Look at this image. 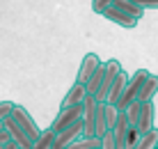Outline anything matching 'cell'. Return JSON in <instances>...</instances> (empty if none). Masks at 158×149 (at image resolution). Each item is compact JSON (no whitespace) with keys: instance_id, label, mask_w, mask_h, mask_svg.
<instances>
[{"instance_id":"2e32d148","label":"cell","mask_w":158,"mask_h":149,"mask_svg":"<svg viewBox=\"0 0 158 149\" xmlns=\"http://www.w3.org/2000/svg\"><path fill=\"white\" fill-rule=\"evenodd\" d=\"M103 71H106V67H101L94 71V74L89 76V78L85 80V90H87V94H92V96H96V92H99V85H101V78H103Z\"/></svg>"},{"instance_id":"7a4b0ae2","label":"cell","mask_w":158,"mask_h":149,"mask_svg":"<svg viewBox=\"0 0 158 149\" xmlns=\"http://www.w3.org/2000/svg\"><path fill=\"white\" fill-rule=\"evenodd\" d=\"M2 129L7 131L9 140H12V142H14V145L19 147V149H30V147H32V142H35V140H32V138H30V135L23 131V129H21L19 124L14 122V117H12V115L2 119Z\"/></svg>"},{"instance_id":"9a60e30c","label":"cell","mask_w":158,"mask_h":149,"mask_svg":"<svg viewBox=\"0 0 158 149\" xmlns=\"http://www.w3.org/2000/svg\"><path fill=\"white\" fill-rule=\"evenodd\" d=\"M158 147V129L154 126V129H149L147 133L140 135L138 145H135L133 149H156Z\"/></svg>"},{"instance_id":"52a82bcc","label":"cell","mask_w":158,"mask_h":149,"mask_svg":"<svg viewBox=\"0 0 158 149\" xmlns=\"http://www.w3.org/2000/svg\"><path fill=\"white\" fill-rule=\"evenodd\" d=\"M128 129H131V124H128V119H126V113H124V110H119L115 124H112V129H110L112 135H115L117 149H126V133H128Z\"/></svg>"},{"instance_id":"30bf717a","label":"cell","mask_w":158,"mask_h":149,"mask_svg":"<svg viewBox=\"0 0 158 149\" xmlns=\"http://www.w3.org/2000/svg\"><path fill=\"white\" fill-rule=\"evenodd\" d=\"M103 19H108V21H112V23H117V25H122V28H126V30H131V28H135L138 25V19H131L128 14H124V12H119L117 7H106L103 9Z\"/></svg>"},{"instance_id":"4fadbf2b","label":"cell","mask_w":158,"mask_h":149,"mask_svg":"<svg viewBox=\"0 0 158 149\" xmlns=\"http://www.w3.org/2000/svg\"><path fill=\"white\" fill-rule=\"evenodd\" d=\"M158 94V76L156 74H149L142 85V90H140V96L138 101L140 103H147V101H154V96Z\"/></svg>"},{"instance_id":"8fae6325","label":"cell","mask_w":158,"mask_h":149,"mask_svg":"<svg viewBox=\"0 0 158 149\" xmlns=\"http://www.w3.org/2000/svg\"><path fill=\"white\" fill-rule=\"evenodd\" d=\"M126 83H128V74H126L124 69H119V71H117V78H115V83H112V87H110V92H108V96H106V103L117 106V101H119V96H122Z\"/></svg>"},{"instance_id":"cb8c5ba5","label":"cell","mask_w":158,"mask_h":149,"mask_svg":"<svg viewBox=\"0 0 158 149\" xmlns=\"http://www.w3.org/2000/svg\"><path fill=\"white\" fill-rule=\"evenodd\" d=\"M2 149H19V147H16V145H14V142H12V140H9V142H7V145H5Z\"/></svg>"},{"instance_id":"484cf974","label":"cell","mask_w":158,"mask_h":149,"mask_svg":"<svg viewBox=\"0 0 158 149\" xmlns=\"http://www.w3.org/2000/svg\"><path fill=\"white\" fill-rule=\"evenodd\" d=\"M2 147H5V145H0V149H2Z\"/></svg>"},{"instance_id":"ac0fdd59","label":"cell","mask_w":158,"mask_h":149,"mask_svg":"<svg viewBox=\"0 0 158 149\" xmlns=\"http://www.w3.org/2000/svg\"><path fill=\"white\" fill-rule=\"evenodd\" d=\"M140 108H142V103H140V101H133L126 110H124V113H126V119H128V124H131V126H135V124H138Z\"/></svg>"},{"instance_id":"d4e9b609","label":"cell","mask_w":158,"mask_h":149,"mask_svg":"<svg viewBox=\"0 0 158 149\" xmlns=\"http://www.w3.org/2000/svg\"><path fill=\"white\" fill-rule=\"evenodd\" d=\"M92 149H99V147H92Z\"/></svg>"},{"instance_id":"277c9868","label":"cell","mask_w":158,"mask_h":149,"mask_svg":"<svg viewBox=\"0 0 158 149\" xmlns=\"http://www.w3.org/2000/svg\"><path fill=\"white\" fill-rule=\"evenodd\" d=\"M80 115H83V103H76V106H67V108H60L57 117L53 119V124L48 126V129H51L53 133H57V131L67 129L69 124H73L76 119H80Z\"/></svg>"},{"instance_id":"5bb4252c","label":"cell","mask_w":158,"mask_h":149,"mask_svg":"<svg viewBox=\"0 0 158 149\" xmlns=\"http://www.w3.org/2000/svg\"><path fill=\"white\" fill-rule=\"evenodd\" d=\"M112 7H117L119 12L128 14L131 19H138V21L144 16V9H142V7H138L135 2H131V0H112Z\"/></svg>"},{"instance_id":"7402d4cb","label":"cell","mask_w":158,"mask_h":149,"mask_svg":"<svg viewBox=\"0 0 158 149\" xmlns=\"http://www.w3.org/2000/svg\"><path fill=\"white\" fill-rule=\"evenodd\" d=\"M14 106H16V103H12V101H0V122H2L5 117H9V115H12Z\"/></svg>"},{"instance_id":"44dd1931","label":"cell","mask_w":158,"mask_h":149,"mask_svg":"<svg viewBox=\"0 0 158 149\" xmlns=\"http://www.w3.org/2000/svg\"><path fill=\"white\" fill-rule=\"evenodd\" d=\"M112 0H92V12L94 14H103V9L110 7Z\"/></svg>"},{"instance_id":"5b68a950","label":"cell","mask_w":158,"mask_h":149,"mask_svg":"<svg viewBox=\"0 0 158 149\" xmlns=\"http://www.w3.org/2000/svg\"><path fill=\"white\" fill-rule=\"evenodd\" d=\"M12 117H14V122L21 126V129L28 133L32 140H37V138L41 135V129H39V124L35 122V117L25 110L23 106H14V110H12Z\"/></svg>"},{"instance_id":"e0dca14e","label":"cell","mask_w":158,"mask_h":149,"mask_svg":"<svg viewBox=\"0 0 158 149\" xmlns=\"http://www.w3.org/2000/svg\"><path fill=\"white\" fill-rule=\"evenodd\" d=\"M53 138H55V133H53L51 129L41 131V135L37 138L35 142H32V147H30V149H53Z\"/></svg>"},{"instance_id":"9c48e42d","label":"cell","mask_w":158,"mask_h":149,"mask_svg":"<svg viewBox=\"0 0 158 149\" xmlns=\"http://www.w3.org/2000/svg\"><path fill=\"white\" fill-rule=\"evenodd\" d=\"M154 117H156V106H154V101L142 103V108H140V115H138V124H135V129H138L140 133H147L149 129H154Z\"/></svg>"},{"instance_id":"6da1fadb","label":"cell","mask_w":158,"mask_h":149,"mask_svg":"<svg viewBox=\"0 0 158 149\" xmlns=\"http://www.w3.org/2000/svg\"><path fill=\"white\" fill-rule=\"evenodd\" d=\"M151 71L149 69H138L133 76H128V83H126V87H124V92H122V96H119V101H117V110H126L133 101H138V96H140V90H142V85H144V80H147V76H149Z\"/></svg>"},{"instance_id":"603a6c76","label":"cell","mask_w":158,"mask_h":149,"mask_svg":"<svg viewBox=\"0 0 158 149\" xmlns=\"http://www.w3.org/2000/svg\"><path fill=\"white\" fill-rule=\"evenodd\" d=\"M142 9H158V0H131Z\"/></svg>"},{"instance_id":"7c38bea8","label":"cell","mask_w":158,"mask_h":149,"mask_svg":"<svg viewBox=\"0 0 158 149\" xmlns=\"http://www.w3.org/2000/svg\"><path fill=\"white\" fill-rule=\"evenodd\" d=\"M87 96V90L83 83H73L71 87H69V92L64 94L62 103H60V108H67V106H76V103H83V99Z\"/></svg>"},{"instance_id":"3957f363","label":"cell","mask_w":158,"mask_h":149,"mask_svg":"<svg viewBox=\"0 0 158 149\" xmlns=\"http://www.w3.org/2000/svg\"><path fill=\"white\" fill-rule=\"evenodd\" d=\"M103 67H106V71H103V78H101L99 92H96V101H106V96H108V92H110V87H112V83H115L117 71L122 69V64H119V60L110 57L108 62H103Z\"/></svg>"},{"instance_id":"ffe728a7","label":"cell","mask_w":158,"mask_h":149,"mask_svg":"<svg viewBox=\"0 0 158 149\" xmlns=\"http://www.w3.org/2000/svg\"><path fill=\"white\" fill-rule=\"evenodd\" d=\"M140 135H142V133H140V131L135 129V126H131V129H128V133H126V149H133L135 145H138Z\"/></svg>"},{"instance_id":"4316f807","label":"cell","mask_w":158,"mask_h":149,"mask_svg":"<svg viewBox=\"0 0 158 149\" xmlns=\"http://www.w3.org/2000/svg\"><path fill=\"white\" fill-rule=\"evenodd\" d=\"M156 149H158V147H156Z\"/></svg>"},{"instance_id":"d6986e66","label":"cell","mask_w":158,"mask_h":149,"mask_svg":"<svg viewBox=\"0 0 158 149\" xmlns=\"http://www.w3.org/2000/svg\"><path fill=\"white\" fill-rule=\"evenodd\" d=\"M99 149H117L112 131H106L103 135H99Z\"/></svg>"},{"instance_id":"ba28073f","label":"cell","mask_w":158,"mask_h":149,"mask_svg":"<svg viewBox=\"0 0 158 149\" xmlns=\"http://www.w3.org/2000/svg\"><path fill=\"white\" fill-rule=\"evenodd\" d=\"M101 64L103 62L99 60V55H96V53H87L85 57L80 60V69H78V76H76V83H83V85H85V80L89 78Z\"/></svg>"},{"instance_id":"8992f818","label":"cell","mask_w":158,"mask_h":149,"mask_svg":"<svg viewBox=\"0 0 158 149\" xmlns=\"http://www.w3.org/2000/svg\"><path fill=\"white\" fill-rule=\"evenodd\" d=\"M83 135V122L80 119H76L73 124H69L67 129H62V131H57L55 138H53V149H64V147H69L73 140H78V138Z\"/></svg>"}]
</instances>
